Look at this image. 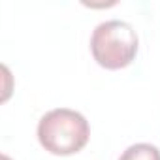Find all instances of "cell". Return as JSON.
Returning <instances> with one entry per match:
<instances>
[{
	"label": "cell",
	"instance_id": "6da1fadb",
	"mask_svg": "<svg viewBox=\"0 0 160 160\" xmlns=\"http://www.w3.org/2000/svg\"><path fill=\"white\" fill-rule=\"evenodd\" d=\"M91 138L89 121L75 109L57 108L47 111L38 122L40 145L57 156H70L79 152Z\"/></svg>",
	"mask_w": 160,
	"mask_h": 160
},
{
	"label": "cell",
	"instance_id": "7a4b0ae2",
	"mask_svg": "<svg viewBox=\"0 0 160 160\" xmlns=\"http://www.w3.org/2000/svg\"><path fill=\"white\" fill-rule=\"evenodd\" d=\"M138 34L126 21L111 19L100 23L91 36V53L106 70H121L134 62L138 55Z\"/></svg>",
	"mask_w": 160,
	"mask_h": 160
},
{
	"label": "cell",
	"instance_id": "3957f363",
	"mask_svg": "<svg viewBox=\"0 0 160 160\" xmlns=\"http://www.w3.org/2000/svg\"><path fill=\"white\" fill-rule=\"evenodd\" d=\"M119 160H160V151L151 143H136L130 145L119 156Z\"/></svg>",
	"mask_w": 160,
	"mask_h": 160
},
{
	"label": "cell",
	"instance_id": "277c9868",
	"mask_svg": "<svg viewBox=\"0 0 160 160\" xmlns=\"http://www.w3.org/2000/svg\"><path fill=\"white\" fill-rule=\"evenodd\" d=\"M2 160H12L10 156H6V154H2Z\"/></svg>",
	"mask_w": 160,
	"mask_h": 160
}]
</instances>
